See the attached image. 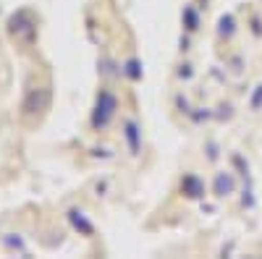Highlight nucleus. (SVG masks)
Masks as SVG:
<instances>
[{"mask_svg":"<svg viewBox=\"0 0 262 259\" xmlns=\"http://www.w3.org/2000/svg\"><path fill=\"white\" fill-rule=\"evenodd\" d=\"M116 110H118V95H116L113 89H107V86H102V89L97 92L95 110H92V115H90L92 131H97V134L107 131V126H111L113 118H116Z\"/></svg>","mask_w":262,"mask_h":259,"instance_id":"nucleus-1","label":"nucleus"},{"mask_svg":"<svg viewBox=\"0 0 262 259\" xmlns=\"http://www.w3.org/2000/svg\"><path fill=\"white\" fill-rule=\"evenodd\" d=\"M69 220H71V225H74L79 233H84V236H92V233H95V225H92L90 220H86L84 209H79V207L69 209Z\"/></svg>","mask_w":262,"mask_h":259,"instance_id":"nucleus-5","label":"nucleus"},{"mask_svg":"<svg viewBox=\"0 0 262 259\" xmlns=\"http://www.w3.org/2000/svg\"><path fill=\"white\" fill-rule=\"evenodd\" d=\"M121 71H123V76H126L128 81H139V79H142V63H139V58L128 55V58L121 63Z\"/></svg>","mask_w":262,"mask_h":259,"instance_id":"nucleus-6","label":"nucleus"},{"mask_svg":"<svg viewBox=\"0 0 262 259\" xmlns=\"http://www.w3.org/2000/svg\"><path fill=\"white\" fill-rule=\"evenodd\" d=\"M50 86H29L27 95H24V102H21V115L24 118H32V115H39L48 110L50 105Z\"/></svg>","mask_w":262,"mask_h":259,"instance_id":"nucleus-2","label":"nucleus"},{"mask_svg":"<svg viewBox=\"0 0 262 259\" xmlns=\"http://www.w3.org/2000/svg\"><path fill=\"white\" fill-rule=\"evenodd\" d=\"M8 32H11V37L18 39V42H34V37H37V24H34L32 13H29V11H18L16 16H11Z\"/></svg>","mask_w":262,"mask_h":259,"instance_id":"nucleus-3","label":"nucleus"},{"mask_svg":"<svg viewBox=\"0 0 262 259\" xmlns=\"http://www.w3.org/2000/svg\"><path fill=\"white\" fill-rule=\"evenodd\" d=\"M121 134H123V142H126V149L131 157H139L142 152V123L137 118H121Z\"/></svg>","mask_w":262,"mask_h":259,"instance_id":"nucleus-4","label":"nucleus"}]
</instances>
